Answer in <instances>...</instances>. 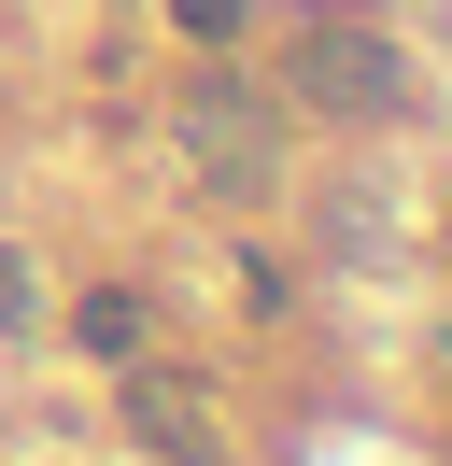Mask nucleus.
<instances>
[{
    "label": "nucleus",
    "mask_w": 452,
    "mask_h": 466,
    "mask_svg": "<svg viewBox=\"0 0 452 466\" xmlns=\"http://www.w3.org/2000/svg\"><path fill=\"white\" fill-rule=\"evenodd\" d=\"M85 339H99V353H141V297H128V283H113V297H99V311H85Z\"/></svg>",
    "instance_id": "nucleus-2"
},
{
    "label": "nucleus",
    "mask_w": 452,
    "mask_h": 466,
    "mask_svg": "<svg viewBox=\"0 0 452 466\" xmlns=\"http://www.w3.org/2000/svg\"><path fill=\"white\" fill-rule=\"evenodd\" d=\"M297 99H311V114H396V99H410V86H396V57H382V43H367V29H297Z\"/></svg>",
    "instance_id": "nucleus-1"
}]
</instances>
